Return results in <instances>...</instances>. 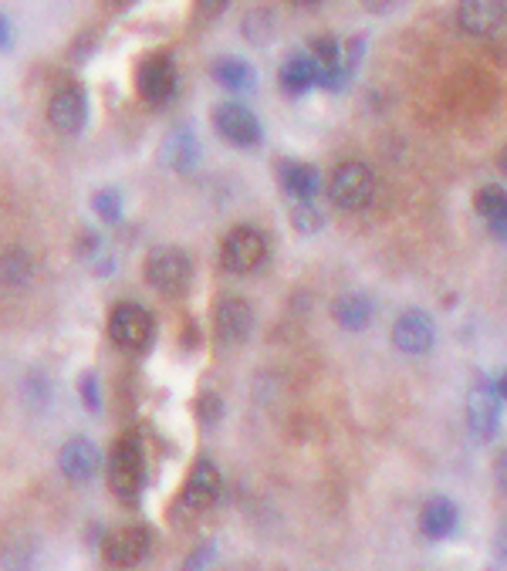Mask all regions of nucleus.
<instances>
[{"label": "nucleus", "mask_w": 507, "mask_h": 571, "mask_svg": "<svg viewBox=\"0 0 507 571\" xmlns=\"http://www.w3.org/2000/svg\"><path fill=\"white\" fill-rule=\"evenodd\" d=\"M109 484L119 501H136L142 484H146V453L136 433H126L112 450L109 460Z\"/></svg>", "instance_id": "nucleus-1"}, {"label": "nucleus", "mask_w": 507, "mask_h": 571, "mask_svg": "<svg viewBox=\"0 0 507 571\" xmlns=\"http://www.w3.org/2000/svg\"><path fill=\"white\" fill-rule=\"evenodd\" d=\"M142 271H146L149 288L166 294V298H180L193 281V261L180 247H156V251H149Z\"/></svg>", "instance_id": "nucleus-2"}, {"label": "nucleus", "mask_w": 507, "mask_h": 571, "mask_svg": "<svg viewBox=\"0 0 507 571\" xmlns=\"http://www.w3.org/2000/svg\"><path fill=\"white\" fill-rule=\"evenodd\" d=\"M328 196H332V203L338 210H366L372 203V196H376V176H372V169L366 163H342L332 169V176H328Z\"/></svg>", "instance_id": "nucleus-3"}, {"label": "nucleus", "mask_w": 507, "mask_h": 571, "mask_svg": "<svg viewBox=\"0 0 507 571\" xmlns=\"http://www.w3.org/2000/svg\"><path fill=\"white\" fill-rule=\"evenodd\" d=\"M268 257V240L257 227H234L220 247V264L230 274H251Z\"/></svg>", "instance_id": "nucleus-4"}, {"label": "nucleus", "mask_w": 507, "mask_h": 571, "mask_svg": "<svg viewBox=\"0 0 507 571\" xmlns=\"http://www.w3.org/2000/svg\"><path fill=\"white\" fill-rule=\"evenodd\" d=\"M156 332V321L142 305H119L109 318V335L119 349L126 352H142L149 349Z\"/></svg>", "instance_id": "nucleus-5"}, {"label": "nucleus", "mask_w": 507, "mask_h": 571, "mask_svg": "<svg viewBox=\"0 0 507 571\" xmlns=\"http://www.w3.org/2000/svg\"><path fill=\"white\" fill-rule=\"evenodd\" d=\"M48 122L65 136H75V132L85 129L88 122V95L82 85L68 82L55 88V95L48 98Z\"/></svg>", "instance_id": "nucleus-6"}, {"label": "nucleus", "mask_w": 507, "mask_h": 571, "mask_svg": "<svg viewBox=\"0 0 507 571\" xmlns=\"http://www.w3.org/2000/svg\"><path fill=\"white\" fill-rule=\"evenodd\" d=\"M213 126H217L220 136L237 149L261 146V122H257V115L251 109H244V105H237V102L217 105V112H213Z\"/></svg>", "instance_id": "nucleus-7"}, {"label": "nucleus", "mask_w": 507, "mask_h": 571, "mask_svg": "<svg viewBox=\"0 0 507 571\" xmlns=\"http://www.w3.org/2000/svg\"><path fill=\"white\" fill-rule=\"evenodd\" d=\"M213 332H217V338L224 345L247 342L254 332V308L247 305L244 298H237V294L220 298L217 308H213Z\"/></svg>", "instance_id": "nucleus-8"}, {"label": "nucleus", "mask_w": 507, "mask_h": 571, "mask_svg": "<svg viewBox=\"0 0 507 571\" xmlns=\"http://www.w3.org/2000/svg\"><path fill=\"white\" fill-rule=\"evenodd\" d=\"M507 21V0H460L457 28L470 38H491Z\"/></svg>", "instance_id": "nucleus-9"}, {"label": "nucleus", "mask_w": 507, "mask_h": 571, "mask_svg": "<svg viewBox=\"0 0 507 571\" xmlns=\"http://www.w3.org/2000/svg\"><path fill=\"white\" fill-rule=\"evenodd\" d=\"M136 88L149 105H166L176 95V65L169 55H149L136 71Z\"/></svg>", "instance_id": "nucleus-10"}, {"label": "nucleus", "mask_w": 507, "mask_h": 571, "mask_svg": "<svg viewBox=\"0 0 507 571\" xmlns=\"http://www.w3.org/2000/svg\"><path fill=\"white\" fill-rule=\"evenodd\" d=\"M58 467L71 484H88L102 470V450L92 440H85V436H75V440L61 446Z\"/></svg>", "instance_id": "nucleus-11"}, {"label": "nucleus", "mask_w": 507, "mask_h": 571, "mask_svg": "<svg viewBox=\"0 0 507 571\" xmlns=\"http://www.w3.org/2000/svg\"><path fill=\"white\" fill-rule=\"evenodd\" d=\"M149 555V531L146 528H119L105 538L102 558L112 568H132Z\"/></svg>", "instance_id": "nucleus-12"}, {"label": "nucleus", "mask_w": 507, "mask_h": 571, "mask_svg": "<svg viewBox=\"0 0 507 571\" xmlns=\"http://www.w3.org/2000/svg\"><path fill=\"white\" fill-rule=\"evenodd\" d=\"M433 321L426 311H403L393 325V345L403 355H426L433 349Z\"/></svg>", "instance_id": "nucleus-13"}, {"label": "nucleus", "mask_w": 507, "mask_h": 571, "mask_svg": "<svg viewBox=\"0 0 507 571\" xmlns=\"http://www.w3.org/2000/svg\"><path fill=\"white\" fill-rule=\"evenodd\" d=\"M467 423L477 440H494L501 426V396L491 386H474L467 396Z\"/></svg>", "instance_id": "nucleus-14"}, {"label": "nucleus", "mask_w": 507, "mask_h": 571, "mask_svg": "<svg viewBox=\"0 0 507 571\" xmlns=\"http://www.w3.org/2000/svg\"><path fill=\"white\" fill-rule=\"evenodd\" d=\"M217 497H220V470L210 460H200L190 470V477H186L180 504L190 507V511H210L217 504Z\"/></svg>", "instance_id": "nucleus-15"}, {"label": "nucleus", "mask_w": 507, "mask_h": 571, "mask_svg": "<svg viewBox=\"0 0 507 571\" xmlns=\"http://www.w3.org/2000/svg\"><path fill=\"white\" fill-rule=\"evenodd\" d=\"M278 82H281L284 95H305L308 88H315L322 82V68H318L315 58H311V51H298V55H291L281 65Z\"/></svg>", "instance_id": "nucleus-16"}, {"label": "nucleus", "mask_w": 507, "mask_h": 571, "mask_svg": "<svg viewBox=\"0 0 507 571\" xmlns=\"http://www.w3.org/2000/svg\"><path fill=\"white\" fill-rule=\"evenodd\" d=\"M281 190L291 200H315V193L322 190V173L308 163H281Z\"/></svg>", "instance_id": "nucleus-17"}, {"label": "nucleus", "mask_w": 507, "mask_h": 571, "mask_svg": "<svg viewBox=\"0 0 507 571\" xmlns=\"http://www.w3.org/2000/svg\"><path fill=\"white\" fill-rule=\"evenodd\" d=\"M163 156L176 173H193L200 163V142L193 136V129H176L173 136L166 139Z\"/></svg>", "instance_id": "nucleus-18"}, {"label": "nucleus", "mask_w": 507, "mask_h": 571, "mask_svg": "<svg viewBox=\"0 0 507 571\" xmlns=\"http://www.w3.org/2000/svg\"><path fill=\"white\" fill-rule=\"evenodd\" d=\"M474 207L487 220V227L497 237L507 240V190H501V186H480L474 196Z\"/></svg>", "instance_id": "nucleus-19"}, {"label": "nucleus", "mask_w": 507, "mask_h": 571, "mask_svg": "<svg viewBox=\"0 0 507 571\" xmlns=\"http://www.w3.org/2000/svg\"><path fill=\"white\" fill-rule=\"evenodd\" d=\"M420 528L426 538H433V541L450 538L453 528H457V507H453L447 497H433L420 514Z\"/></svg>", "instance_id": "nucleus-20"}, {"label": "nucleus", "mask_w": 507, "mask_h": 571, "mask_svg": "<svg viewBox=\"0 0 507 571\" xmlns=\"http://www.w3.org/2000/svg\"><path fill=\"white\" fill-rule=\"evenodd\" d=\"M372 318V301L366 294H342L335 301V321L349 332H362Z\"/></svg>", "instance_id": "nucleus-21"}, {"label": "nucleus", "mask_w": 507, "mask_h": 571, "mask_svg": "<svg viewBox=\"0 0 507 571\" xmlns=\"http://www.w3.org/2000/svg\"><path fill=\"white\" fill-rule=\"evenodd\" d=\"M213 78H217V85L230 88V92H251L254 88V68L247 65V61L240 58H220L217 65H213Z\"/></svg>", "instance_id": "nucleus-22"}, {"label": "nucleus", "mask_w": 507, "mask_h": 571, "mask_svg": "<svg viewBox=\"0 0 507 571\" xmlns=\"http://www.w3.org/2000/svg\"><path fill=\"white\" fill-rule=\"evenodd\" d=\"M34 278V261L24 251H7L0 254V284L7 288H24Z\"/></svg>", "instance_id": "nucleus-23"}, {"label": "nucleus", "mask_w": 507, "mask_h": 571, "mask_svg": "<svg viewBox=\"0 0 507 571\" xmlns=\"http://www.w3.org/2000/svg\"><path fill=\"white\" fill-rule=\"evenodd\" d=\"M240 31H244V38L251 44H268L274 38V14L268 7H257L244 17V24H240Z\"/></svg>", "instance_id": "nucleus-24"}, {"label": "nucleus", "mask_w": 507, "mask_h": 571, "mask_svg": "<svg viewBox=\"0 0 507 571\" xmlns=\"http://www.w3.org/2000/svg\"><path fill=\"white\" fill-rule=\"evenodd\" d=\"M92 210L95 217L105 220V223H119L122 220V196L119 190H99L92 200Z\"/></svg>", "instance_id": "nucleus-25"}, {"label": "nucleus", "mask_w": 507, "mask_h": 571, "mask_svg": "<svg viewBox=\"0 0 507 571\" xmlns=\"http://www.w3.org/2000/svg\"><path fill=\"white\" fill-rule=\"evenodd\" d=\"M291 223H295V230H301V234H315V230L325 227V217L311 207V200H298L295 213H291Z\"/></svg>", "instance_id": "nucleus-26"}, {"label": "nucleus", "mask_w": 507, "mask_h": 571, "mask_svg": "<svg viewBox=\"0 0 507 571\" xmlns=\"http://www.w3.org/2000/svg\"><path fill=\"white\" fill-rule=\"evenodd\" d=\"M78 396L85 399V406L92 409V413H99V409H102V399H99V379H95L92 372L78 376Z\"/></svg>", "instance_id": "nucleus-27"}, {"label": "nucleus", "mask_w": 507, "mask_h": 571, "mask_svg": "<svg viewBox=\"0 0 507 571\" xmlns=\"http://www.w3.org/2000/svg\"><path fill=\"white\" fill-rule=\"evenodd\" d=\"M193 7H197V21L207 24V21H217V17L227 11L230 0H193Z\"/></svg>", "instance_id": "nucleus-28"}, {"label": "nucleus", "mask_w": 507, "mask_h": 571, "mask_svg": "<svg viewBox=\"0 0 507 571\" xmlns=\"http://www.w3.org/2000/svg\"><path fill=\"white\" fill-rule=\"evenodd\" d=\"M78 254H82L85 261H92L95 254H102V240L95 234H85L82 240H78Z\"/></svg>", "instance_id": "nucleus-29"}, {"label": "nucleus", "mask_w": 507, "mask_h": 571, "mask_svg": "<svg viewBox=\"0 0 507 571\" xmlns=\"http://www.w3.org/2000/svg\"><path fill=\"white\" fill-rule=\"evenodd\" d=\"M403 0H362V7L372 14H386V11H393V7H399Z\"/></svg>", "instance_id": "nucleus-30"}, {"label": "nucleus", "mask_w": 507, "mask_h": 571, "mask_svg": "<svg viewBox=\"0 0 507 571\" xmlns=\"http://www.w3.org/2000/svg\"><path fill=\"white\" fill-rule=\"evenodd\" d=\"M494 480H497V487H501L504 494H507V450H504L501 457H497V463H494Z\"/></svg>", "instance_id": "nucleus-31"}, {"label": "nucleus", "mask_w": 507, "mask_h": 571, "mask_svg": "<svg viewBox=\"0 0 507 571\" xmlns=\"http://www.w3.org/2000/svg\"><path fill=\"white\" fill-rule=\"evenodd\" d=\"M494 555L507 565V528L497 531V538H494Z\"/></svg>", "instance_id": "nucleus-32"}, {"label": "nucleus", "mask_w": 507, "mask_h": 571, "mask_svg": "<svg viewBox=\"0 0 507 571\" xmlns=\"http://www.w3.org/2000/svg\"><path fill=\"white\" fill-rule=\"evenodd\" d=\"M7 44H11V21H7V17L0 14V51H4Z\"/></svg>", "instance_id": "nucleus-33"}, {"label": "nucleus", "mask_w": 507, "mask_h": 571, "mask_svg": "<svg viewBox=\"0 0 507 571\" xmlns=\"http://www.w3.org/2000/svg\"><path fill=\"white\" fill-rule=\"evenodd\" d=\"M494 392H497V396H501V399H504V403H507V372H504V376H501V379H497V386H494Z\"/></svg>", "instance_id": "nucleus-34"}, {"label": "nucleus", "mask_w": 507, "mask_h": 571, "mask_svg": "<svg viewBox=\"0 0 507 571\" xmlns=\"http://www.w3.org/2000/svg\"><path fill=\"white\" fill-rule=\"evenodd\" d=\"M497 166H501V173L507 176V146H504V153H501V159H497Z\"/></svg>", "instance_id": "nucleus-35"}, {"label": "nucleus", "mask_w": 507, "mask_h": 571, "mask_svg": "<svg viewBox=\"0 0 507 571\" xmlns=\"http://www.w3.org/2000/svg\"><path fill=\"white\" fill-rule=\"evenodd\" d=\"M298 4H315V0H298Z\"/></svg>", "instance_id": "nucleus-36"}, {"label": "nucleus", "mask_w": 507, "mask_h": 571, "mask_svg": "<svg viewBox=\"0 0 507 571\" xmlns=\"http://www.w3.org/2000/svg\"><path fill=\"white\" fill-rule=\"evenodd\" d=\"M119 4H132V0H119Z\"/></svg>", "instance_id": "nucleus-37"}]
</instances>
